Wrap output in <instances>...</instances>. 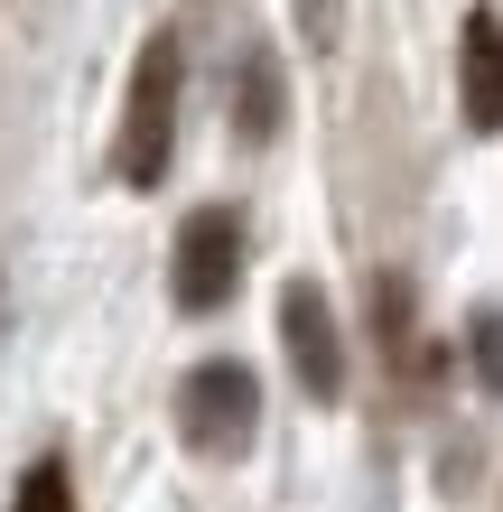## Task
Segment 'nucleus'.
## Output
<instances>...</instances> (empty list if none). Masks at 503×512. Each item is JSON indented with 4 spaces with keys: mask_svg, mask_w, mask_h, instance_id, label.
I'll list each match as a JSON object with an SVG mask.
<instances>
[{
    "mask_svg": "<svg viewBox=\"0 0 503 512\" xmlns=\"http://www.w3.org/2000/svg\"><path fill=\"white\" fill-rule=\"evenodd\" d=\"M177 84H187V56H177V28H159L131 66V94H122V140H112V168L122 187H159L168 177V149H177Z\"/></svg>",
    "mask_w": 503,
    "mask_h": 512,
    "instance_id": "obj_1",
    "label": "nucleus"
},
{
    "mask_svg": "<svg viewBox=\"0 0 503 512\" xmlns=\"http://www.w3.org/2000/svg\"><path fill=\"white\" fill-rule=\"evenodd\" d=\"M252 429H261V382H252V364L215 354V364H196L187 382H177V438H187L196 457H243Z\"/></svg>",
    "mask_w": 503,
    "mask_h": 512,
    "instance_id": "obj_2",
    "label": "nucleus"
},
{
    "mask_svg": "<svg viewBox=\"0 0 503 512\" xmlns=\"http://www.w3.org/2000/svg\"><path fill=\"white\" fill-rule=\"evenodd\" d=\"M233 289H243V215L233 205H196L177 224V252H168V298L187 317H215Z\"/></svg>",
    "mask_w": 503,
    "mask_h": 512,
    "instance_id": "obj_3",
    "label": "nucleus"
},
{
    "mask_svg": "<svg viewBox=\"0 0 503 512\" xmlns=\"http://www.w3.org/2000/svg\"><path fill=\"white\" fill-rule=\"evenodd\" d=\"M280 345H289V373H299L308 401H345V326H336L317 280L280 289Z\"/></svg>",
    "mask_w": 503,
    "mask_h": 512,
    "instance_id": "obj_4",
    "label": "nucleus"
},
{
    "mask_svg": "<svg viewBox=\"0 0 503 512\" xmlns=\"http://www.w3.org/2000/svg\"><path fill=\"white\" fill-rule=\"evenodd\" d=\"M457 112H466V131H503V19L494 10H466L457 28Z\"/></svg>",
    "mask_w": 503,
    "mask_h": 512,
    "instance_id": "obj_5",
    "label": "nucleus"
},
{
    "mask_svg": "<svg viewBox=\"0 0 503 512\" xmlns=\"http://www.w3.org/2000/svg\"><path fill=\"white\" fill-rule=\"evenodd\" d=\"M289 122V84H280V56L271 47H243V66H233V140H280Z\"/></svg>",
    "mask_w": 503,
    "mask_h": 512,
    "instance_id": "obj_6",
    "label": "nucleus"
},
{
    "mask_svg": "<svg viewBox=\"0 0 503 512\" xmlns=\"http://www.w3.org/2000/svg\"><path fill=\"white\" fill-rule=\"evenodd\" d=\"M10 512H75V475H66V457H38L19 475V494H10Z\"/></svg>",
    "mask_w": 503,
    "mask_h": 512,
    "instance_id": "obj_7",
    "label": "nucleus"
},
{
    "mask_svg": "<svg viewBox=\"0 0 503 512\" xmlns=\"http://www.w3.org/2000/svg\"><path fill=\"white\" fill-rule=\"evenodd\" d=\"M466 336H476V373H485V391H503V317L476 308V326H466Z\"/></svg>",
    "mask_w": 503,
    "mask_h": 512,
    "instance_id": "obj_8",
    "label": "nucleus"
},
{
    "mask_svg": "<svg viewBox=\"0 0 503 512\" xmlns=\"http://www.w3.org/2000/svg\"><path fill=\"white\" fill-rule=\"evenodd\" d=\"M299 19H308V38H317V47L336 38V0H299Z\"/></svg>",
    "mask_w": 503,
    "mask_h": 512,
    "instance_id": "obj_9",
    "label": "nucleus"
}]
</instances>
